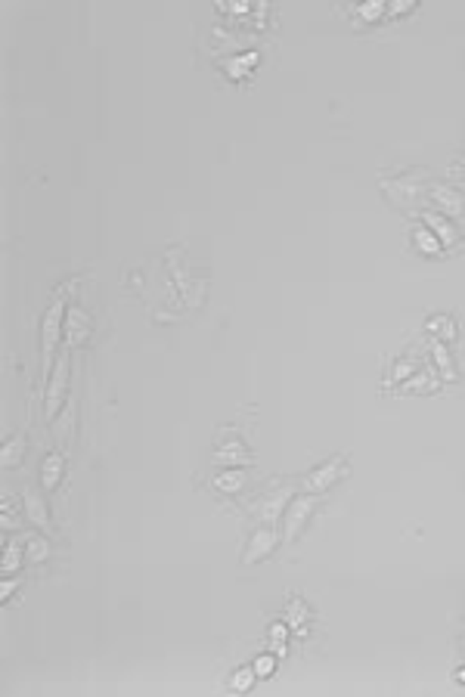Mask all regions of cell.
<instances>
[{
    "mask_svg": "<svg viewBox=\"0 0 465 697\" xmlns=\"http://www.w3.org/2000/svg\"><path fill=\"white\" fill-rule=\"evenodd\" d=\"M314 505H317L314 496H298V499H292V502H289V508H285V524H282V539L285 542H292L295 536L304 530L307 517L314 515Z\"/></svg>",
    "mask_w": 465,
    "mask_h": 697,
    "instance_id": "1",
    "label": "cell"
},
{
    "mask_svg": "<svg viewBox=\"0 0 465 697\" xmlns=\"http://www.w3.org/2000/svg\"><path fill=\"white\" fill-rule=\"evenodd\" d=\"M342 471H344V455H332L329 462H323L317 471L307 475V490L310 493H323V490H329L342 477Z\"/></svg>",
    "mask_w": 465,
    "mask_h": 697,
    "instance_id": "2",
    "label": "cell"
},
{
    "mask_svg": "<svg viewBox=\"0 0 465 697\" xmlns=\"http://www.w3.org/2000/svg\"><path fill=\"white\" fill-rule=\"evenodd\" d=\"M276 542H280V536H276L273 527H270V524L261 527V530H255V536L248 539V549H245L242 561H245V564H257V561L267 558V555H270V552L276 549Z\"/></svg>",
    "mask_w": 465,
    "mask_h": 697,
    "instance_id": "3",
    "label": "cell"
},
{
    "mask_svg": "<svg viewBox=\"0 0 465 697\" xmlns=\"http://www.w3.org/2000/svg\"><path fill=\"white\" fill-rule=\"evenodd\" d=\"M66 369H68V360H66V356H59L56 366H53L50 384H47V415H56L59 403L66 400V397H62V394H66V384H68Z\"/></svg>",
    "mask_w": 465,
    "mask_h": 697,
    "instance_id": "4",
    "label": "cell"
},
{
    "mask_svg": "<svg viewBox=\"0 0 465 697\" xmlns=\"http://www.w3.org/2000/svg\"><path fill=\"white\" fill-rule=\"evenodd\" d=\"M289 502H292V487H280V490H273V493H267V499L261 502V521L264 524H276L282 517V512L289 508Z\"/></svg>",
    "mask_w": 465,
    "mask_h": 697,
    "instance_id": "5",
    "label": "cell"
},
{
    "mask_svg": "<svg viewBox=\"0 0 465 697\" xmlns=\"http://www.w3.org/2000/svg\"><path fill=\"white\" fill-rule=\"evenodd\" d=\"M422 223L434 232L437 239H441L444 248H453L456 242H459V232L453 229V223L446 220V214H441V211H422Z\"/></svg>",
    "mask_w": 465,
    "mask_h": 697,
    "instance_id": "6",
    "label": "cell"
},
{
    "mask_svg": "<svg viewBox=\"0 0 465 697\" xmlns=\"http://www.w3.org/2000/svg\"><path fill=\"white\" fill-rule=\"evenodd\" d=\"M62 314H66V304L62 301H53V307L47 310V316H44V363L50 360L53 347H56V335H59V319Z\"/></svg>",
    "mask_w": 465,
    "mask_h": 697,
    "instance_id": "7",
    "label": "cell"
},
{
    "mask_svg": "<svg viewBox=\"0 0 465 697\" xmlns=\"http://www.w3.org/2000/svg\"><path fill=\"white\" fill-rule=\"evenodd\" d=\"M428 195L434 199V205L441 208V214H462L465 211V199L450 186H431Z\"/></svg>",
    "mask_w": 465,
    "mask_h": 697,
    "instance_id": "8",
    "label": "cell"
},
{
    "mask_svg": "<svg viewBox=\"0 0 465 697\" xmlns=\"http://www.w3.org/2000/svg\"><path fill=\"white\" fill-rule=\"evenodd\" d=\"M255 66H257V53H255V50L242 53V56H230V59H223V71H227L232 81H242V78H248V71H252Z\"/></svg>",
    "mask_w": 465,
    "mask_h": 697,
    "instance_id": "9",
    "label": "cell"
},
{
    "mask_svg": "<svg viewBox=\"0 0 465 697\" xmlns=\"http://www.w3.org/2000/svg\"><path fill=\"white\" fill-rule=\"evenodd\" d=\"M425 329H428V335L437 338V341H453V338H459V326H456L450 316H444V314L428 316L425 319Z\"/></svg>",
    "mask_w": 465,
    "mask_h": 697,
    "instance_id": "10",
    "label": "cell"
},
{
    "mask_svg": "<svg viewBox=\"0 0 465 697\" xmlns=\"http://www.w3.org/2000/svg\"><path fill=\"white\" fill-rule=\"evenodd\" d=\"M431 360H434V366H437V372H441L444 381H456V378H459V375H456V366L450 360V351H446V344L437 341V338H431Z\"/></svg>",
    "mask_w": 465,
    "mask_h": 697,
    "instance_id": "11",
    "label": "cell"
},
{
    "mask_svg": "<svg viewBox=\"0 0 465 697\" xmlns=\"http://www.w3.org/2000/svg\"><path fill=\"white\" fill-rule=\"evenodd\" d=\"M66 332H68V341H81V338H87V332H91V319H87L84 310H78V307L68 310Z\"/></svg>",
    "mask_w": 465,
    "mask_h": 697,
    "instance_id": "12",
    "label": "cell"
},
{
    "mask_svg": "<svg viewBox=\"0 0 465 697\" xmlns=\"http://www.w3.org/2000/svg\"><path fill=\"white\" fill-rule=\"evenodd\" d=\"M437 388H441V375H434L431 369H422V372H416L413 378L404 381V391H425V394H431Z\"/></svg>",
    "mask_w": 465,
    "mask_h": 697,
    "instance_id": "13",
    "label": "cell"
},
{
    "mask_svg": "<svg viewBox=\"0 0 465 697\" xmlns=\"http://www.w3.org/2000/svg\"><path fill=\"white\" fill-rule=\"evenodd\" d=\"M214 462H218V465H242V462H248L245 443L232 440V443H227V446H220V450L214 453Z\"/></svg>",
    "mask_w": 465,
    "mask_h": 697,
    "instance_id": "14",
    "label": "cell"
},
{
    "mask_svg": "<svg viewBox=\"0 0 465 697\" xmlns=\"http://www.w3.org/2000/svg\"><path fill=\"white\" fill-rule=\"evenodd\" d=\"M413 239H416V248H419V252H422V254H441V252H444L441 239H437L434 232L425 227V223H422V227H416Z\"/></svg>",
    "mask_w": 465,
    "mask_h": 697,
    "instance_id": "15",
    "label": "cell"
},
{
    "mask_svg": "<svg viewBox=\"0 0 465 697\" xmlns=\"http://www.w3.org/2000/svg\"><path fill=\"white\" fill-rule=\"evenodd\" d=\"M242 484H245V475H242V468L223 471V475H218V477H214V487H218L220 493H239V490H242Z\"/></svg>",
    "mask_w": 465,
    "mask_h": 697,
    "instance_id": "16",
    "label": "cell"
},
{
    "mask_svg": "<svg viewBox=\"0 0 465 697\" xmlns=\"http://www.w3.org/2000/svg\"><path fill=\"white\" fill-rule=\"evenodd\" d=\"M59 475H62V455L53 453L44 459V468H41V480L44 487H56L59 484Z\"/></svg>",
    "mask_w": 465,
    "mask_h": 697,
    "instance_id": "17",
    "label": "cell"
},
{
    "mask_svg": "<svg viewBox=\"0 0 465 697\" xmlns=\"http://www.w3.org/2000/svg\"><path fill=\"white\" fill-rule=\"evenodd\" d=\"M25 512H29V517H31V524H38V527H47L50 524V517H47V508H44V502L34 493H25Z\"/></svg>",
    "mask_w": 465,
    "mask_h": 697,
    "instance_id": "18",
    "label": "cell"
},
{
    "mask_svg": "<svg viewBox=\"0 0 465 697\" xmlns=\"http://www.w3.org/2000/svg\"><path fill=\"white\" fill-rule=\"evenodd\" d=\"M413 375H416V360L404 356V360L394 363V369H391V375H388V381H384V384H404L407 378H413Z\"/></svg>",
    "mask_w": 465,
    "mask_h": 697,
    "instance_id": "19",
    "label": "cell"
},
{
    "mask_svg": "<svg viewBox=\"0 0 465 697\" xmlns=\"http://www.w3.org/2000/svg\"><path fill=\"white\" fill-rule=\"evenodd\" d=\"M384 13H388L384 0H369V4H357V6H354V16H360V19H366V22L382 19Z\"/></svg>",
    "mask_w": 465,
    "mask_h": 697,
    "instance_id": "20",
    "label": "cell"
},
{
    "mask_svg": "<svg viewBox=\"0 0 465 697\" xmlns=\"http://www.w3.org/2000/svg\"><path fill=\"white\" fill-rule=\"evenodd\" d=\"M22 453H25V440H22V437H13V440L4 446V455H0V462H4L6 468H13V465L22 462Z\"/></svg>",
    "mask_w": 465,
    "mask_h": 697,
    "instance_id": "21",
    "label": "cell"
},
{
    "mask_svg": "<svg viewBox=\"0 0 465 697\" xmlns=\"http://www.w3.org/2000/svg\"><path fill=\"white\" fill-rule=\"evenodd\" d=\"M255 678H257V673H255V666H242V669H236L232 673V678H230V685L236 688V691H248V688L255 685Z\"/></svg>",
    "mask_w": 465,
    "mask_h": 697,
    "instance_id": "22",
    "label": "cell"
},
{
    "mask_svg": "<svg viewBox=\"0 0 465 697\" xmlns=\"http://www.w3.org/2000/svg\"><path fill=\"white\" fill-rule=\"evenodd\" d=\"M270 641H273V654H285V641H289V626L276 623L270 626Z\"/></svg>",
    "mask_w": 465,
    "mask_h": 697,
    "instance_id": "23",
    "label": "cell"
},
{
    "mask_svg": "<svg viewBox=\"0 0 465 697\" xmlns=\"http://www.w3.org/2000/svg\"><path fill=\"white\" fill-rule=\"evenodd\" d=\"M19 561H22V546L19 542H10V546H6V555H4V574H13V570L19 567Z\"/></svg>",
    "mask_w": 465,
    "mask_h": 697,
    "instance_id": "24",
    "label": "cell"
},
{
    "mask_svg": "<svg viewBox=\"0 0 465 697\" xmlns=\"http://www.w3.org/2000/svg\"><path fill=\"white\" fill-rule=\"evenodd\" d=\"M273 669H276V657H273V654H261V657L255 660V673H257V678L273 676Z\"/></svg>",
    "mask_w": 465,
    "mask_h": 697,
    "instance_id": "25",
    "label": "cell"
},
{
    "mask_svg": "<svg viewBox=\"0 0 465 697\" xmlns=\"http://www.w3.org/2000/svg\"><path fill=\"white\" fill-rule=\"evenodd\" d=\"M304 620H307V607H304L301 602H292L289 604V629L292 626H304Z\"/></svg>",
    "mask_w": 465,
    "mask_h": 697,
    "instance_id": "26",
    "label": "cell"
},
{
    "mask_svg": "<svg viewBox=\"0 0 465 697\" xmlns=\"http://www.w3.org/2000/svg\"><path fill=\"white\" fill-rule=\"evenodd\" d=\"M50 555V542L47 539H31L29 542V558L31 561H41V558H47Z\"/></svg>",
    "mask_w": 465,
    "mask_h": 697,
    "instance_id": "27",
    "label": "cell"
},
{
    "mask_svg": "<svg viewBox=\"0 0 465 697\" xmlns=\"http://www.w3.org/2000/svg\"><path fill=\"white\" fill-rule=\"evenodd\" d=\"M409 10H416V0H394V4L388 6V13H391V16H404V13H409Z\"/></svg>",
    "mask_w": 465,
    "mask_h": 697,
    "instance_id": "28",
    "label": "cell"
},
{
    "mask_svg": "<svg viewBox=\"0 0 465 697\" xmlns=\"http://www.w3.org/2000/svg\"><path fill=\"white\" fill-rule=\"evenodd\" d=\"M220 10L223 13H248V4H232L230 0V4H220Z\"/></svg>",
    "mask_w": 465,
    "mask_h": 697,
    "instance_id": "29",
    "label": "cell"
},
{
    "mask_svg": "<svg viewBox=\"0 0 465 697\" xmlns=\"http://www.w3.org/2000/svg\"><path fill=\"white\" fill-rule=\"evenodd\" d=\"M13 589H16V579H6L4 589H0V598H4V602H6V598L13 595Z\"/></svg>",
    "mask_w": 465,
    "mask_h": 697,
    "instance_id": "30",
    "label": "cell"
},
{
    "mask_svg": "<svg viewBox=\"0 0 465 697\" xmlns=\"http://www.w3.org/2000/svg\"><path fill=\"white\" fill-rule=\"evenodd\" d=\"M456 682H465V666L456 669Z\"/></svg>",
    "mask_w": 465,
    "mask_h": 697,
    "instance_id": "31",
    "label": "cell"
},
{
    "mask_svg": "<svg viewBox=\"0 0 465 697\" xmlns=\"http://www.w3.org/2000/svg\"><path fill=\"white\" fill-rule=\"evenodd\" d=\"M459 167H462V171H465V158H459Z\"/></svg>",
    "mask_w": 465,
    "mask_h": 697,
    "instance_id": "32",
    "label": "cell"
}]
</instances>
